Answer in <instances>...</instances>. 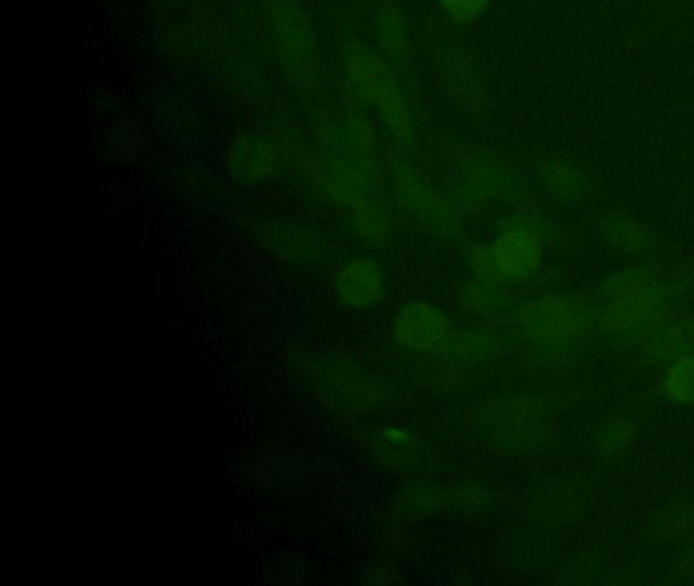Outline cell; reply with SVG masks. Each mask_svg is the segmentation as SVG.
<instances>
[{
  "label": "cell",
  "instance_id": "obj_6",
  "mask_svg": "<svg viewBox=\"0 0 694 586\" xmlns=\"http://www.w3.org/2000/svg\"><path fill=\"white\" fill-rule=\"evenodd\" d=\"M442 2H444L450 16L461 21V23L475 19L485 7V0H442Z\"/></svg>",
  "mask_w": 694,
  "mask_h": 586
},
{
  "label": "cell",
  "instance_id": "obj_3",
  "mask_svg": "<svg viewBox=\"0 0 694 586\" xmlns=\"http://www.w3.org/2000/svg\"><path fill=\"white\" fill-rule=\"evenodd\" d=\"M395 341L414 351H432L449 339V320L430 301H408L392 320Z\"/></svg>",
  "mask_w": 694,
  "mask_h": 586
},
{
  "label": "cell",
  "instance_id": "obj_1",
  "mask_svg": "<svg viewBox=\"0 0 694 586\" xmlns=\"http://www.w3.org/2000/svg\"><path fill=\"white\" fill-rule=\"evenodd\" d=\"M542 243L530 231L504 234L491 251H478L471 259L481 277L502 275V279H524L538 269Z\"/></svg>",
  "mask_w": 694,
  "mask_h": 586
},
{
  "label": "cell",
  "instance_id": "obj_2",
  "mask_svg": "<svg viewBox=\"0 0 694 586\" xmlns=\"http://www.w3.org/2000/svg\"><path fill=\"white\" fill-rule=\"evenodd\" d=\"M334 294L351 310H371L387 298V281L382 265L368 257L344 261L332 277Z\"/></svg>",
  "mask_w": 694,
  "mask_h": 586
},
{
  "label": "cell",
  "instance_id": "obj_7",
  "mask_svg": "<svg viewBox=\"0 0 694 586\" xmlns=\"http://www.w3.org/2000/svg\"><path fill=\"white\" fill-rule=\"evenodd\" d=\"M383 438H385L389 444H397V446H408L409 442H411L409 432H406V430L399 428V425H387V428L383 430Z\"/></svg>",
  "mask_w": 694,
  "mask_h": 586
},
{
  "label": "cell",
  "instance_id": "obj_5",
  "mask_svg": "<svg viewBox=\"0 0 694 586\" xmlns=\"http://www.w3.org/2000/svg\"><path fill=\"white\" fill-rule=\"evenodd\" d=\"M387 229L385 224V214L382 208L375 204H367L356 212V231L361 232L367 239H377L382 236Z\"/></svg>",
  "mask_w": 694,
  "mask_h": 586
},
{
  "label": "cell",
  "instance_id": "obj_4",
  "mask_svg": "<svg viewBox=\"0 0 694 586\" xmlns=\"http://www.w3.org/2000/svg\"><path fill=\"white\" fill-rule=\"evenodd\" d=\"M664 389L676 401H694V358H682L668 368Z\"/></svg>",
  "mask_w": 694,
  "mask_h": 586
}]
</instances>
